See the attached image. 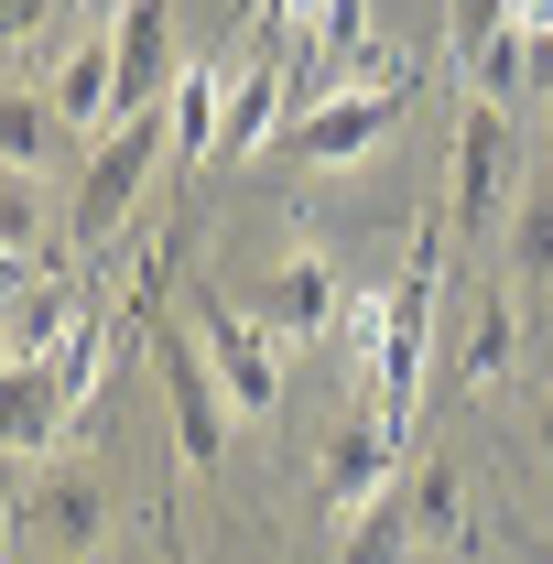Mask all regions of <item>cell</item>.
I'll list each match as a JSON object with an SVG mask.
<instances>
[{"mask_svg": "<svg viewBox=\"0 0 553 564\" xmlns=\"http://www.w3.org/2000/svg\"><path fill=\"white\" fill-rule=\"evenodd\" d=\"M434 304H445V228H423V250L402 261V282L380 293V326H369V413L402 423V434H413V402H423Z\"/></svg>", "mask_w": 553, "mask_h": 564, "instance_id": "1", "label": "cell"}, {"mask_svg": "<svg viewBox=\"0 0 553 564\" xmlns=\"http://www.w3.org/2000/svg\"><path fill=\"white\" fill-rule=\"evenodd\" d=\"M532 456H543V467H553V391H543V402H532Z\"/></svg>", "mask_w": 553, "mask_h": 564, "instance_id": "25", "label": "cell"}, {"mask_svg": "<svg viewBox=\"0 0 553 564\" xmlns=\"http://www.w3.org/2000/svg\"><path fill=\"white\" fill-rule=\"evenodd\" d=\"M521 120L499 98H467L456 109V174H445V239H488L510 217V185H521Z\"/></svg>", "mask_w": 553, "mask_h": 564, "instance_id": "4", "label": "cell"}, {"mask_svg": "<svg viewBox=\"0 0 553 564\" xmlns=\"http://www.w3.org/2000/svg\"><path fill=\"white\" fill-rule=\"evenodd\" d=\"M87 11H98V22H120V11H131V0H87Z\"/></svg>", "mask_w": 553, "mask_h": 564, "instance_id": "27", "label": "cell"}, {"mask_svg": "<svg viewBox=\"0 0 553 564\" xmlns=\"http://www.w3.org/2000/svg\"><path fill=\"white\" fill-rule=\"evenodd\" d=\"M402 554H413V510H402V489H391V499L358 510V532H347L337 564H402Z\"/></svg>", "mask_w": 553, "mask_h": 564, "instance_id": "20", "label": "cell"}, {"mask_svg": "<svg viewBox=\"0 0 553 564\" xmlns=\"http://www.w3.org/2000/svg\"><path fill=\"white\" fill-rule=\"evenodd\" d=\"M521 326H532V315H521V293H510V282L488 272L478 293H467V337H456V380H467V391H488L499 369H521Z\"/></svg>", "mask_w": 553, "mask_h": 564, "instance_id": "11", "label": "cell"}, {"mask_svg": "<svg viewBox=\"0 0 553 564\" xmlns=\"http://www.w3.org/2000/svg\"><path fill=\"white\" fill-rule=\"evenodd\" d=\"M521 564H553V532H521Z\"/></svg>", "mask_w": 553, "mask_h": 564, "instance_id": "26", "label": "cell"}, {"mask_svg": "<svg viewBox=\"0 0 553 564\" xmlns=\"http://www.w3.org/2000/svg\"><path fill=\"white\" fill-rule=\"evenodd\" d=\"M402 478V423H380L369 402L326 423V521H358L369 499H391Z\"/></svg>", "mask_w": 553, "mask_h": 564, "instance_id": "8", "label": "cell"}, {"mask_svg": "<svg viewBox=\"0 0 553 564\" xmlns=\"http://www.w3.org/2000/svg\"><path fill=\"white\" fill-rule=\"evenodd\" d=\"M315 11H326V0H250L239 22H261V33H315Z\"/></svg>", "mask_w": 553, "mask_h": 564, "instance_id": "22", "label": "cell"}, {"mask_svg": "<svg viewBox=\"0 0 553 564\" xmlns=\"http://www.w3.org/2000/svg\"><path fill=\"white\" fill-rule=\"evenodd\" d=\"M98 358H109V315L87 304V315H76V326H66V348L44 358V369H55V391H66V413H76V402H87V380H98Z\"/></svg>", "mask_w": 553, "mask_h": 564, "instance_id": "21", "label": "cell"}, {"mask_svg": "<svg viewBox=\"0 0 553 564\" xmlns=\"http://www.w3.org/2000/svg\"><path fill=\"white\" fill-rule=\"evenodd\" d=\"M55 423H66L55 369H44V358H11V369H0V467H11V456H44Z\"/></svg>", "mask_w": 553, "mask_h": 564, "instance_id": "13", "label": "cell"}, {"mask_svg": "<svg viewBox=\"0 0 553 564\" xmlns=\"http://www.w3.org/2000/svg\"><path fill=\"white\" fill-rule=\"evenodd\" d=\"M98 532H109V478L87 456H44L22 478V532L11 554H55V564H98Z\"/></svg>", "mask_w": 553, "mask_h": 564, "instance_id": "6", "label": "cell"}, {"mask_svg": "<svg viewBox=\"0 0 553 564\" xmlns=\"http://www.w3.org/2000/svg\"><path fill=\"white\" fill-rule=\"evenodd\" d=\"M499 282H510L521 304L553 293V174H532V185L510 196V261H499Z\"/></svg>", "mask_w": 553, "mask_h": 564, "instance_id": "14", "label": "cell"}, {"mask_svg": "<svg viewBox=\"0 0 553 564\" xmlns=\"http://www.w3.org/2000/svg\"><path fill=\"white\" fill-rule=\"evenodd\" d=\"M163 152H174V120H163V109H131V120L98 131V152L76 163V207H66V239H76V250L120 239V217L141 207V185H152Z\"/></svg>", "mask_w": 553, "mask_h": 564, "instance_id": "2", "label": "cell"}, {"mask_svg": "<svg viewBox=\"0 0 553 564\" xmlns=\"http://www.w3.org/2000/svg\"><path fill=\"white\" fill-rule=\"evenodd\" d=\"M11 532H22V478L0 467V564H11Z\"/></svg>", "mask_w": 553, "mask_h": 564, "instance_id": "24", "label": "cell"}, {"mask_svg": "<svg viewBox=\"0 0 553 564\" xmlns=\"http://www.w3.org/2000/svg\"><path fill=\"white\" fill-rule=\"evenodd\" d=\"M55 239H66V217H55V196H44V174H0V261L55 272Z\"/></svg>", "mask_w": 553, "mask_h": 564, "instance_id": "16", "label": "cell"}, {"mask_svg": "<svg viewBox=\"0 0 553 564\" xmlns=\"http://www.w3.org/2000/svg\"><path fill=\"white\" fill-rule=\"evenodd\" d=\"M109 66H120V120H131V109H163V87L185 76L174 11H163V0H131V11L109 22Z\"/></svg>", "mask_w": 553, "mask_h": 564, "instance_id": "10", "label": "cell"}, {"mask_svg": "<svg viewBox=\"0 0 553 564\" xmlns=\"http://www.w3.org/2000/svg\"><path fill=\"white\" fill-rule=\"evenodd\" d=\"M44 98H55V120H66L76 141L109 131V120H120V66H109V44H76L66 66H55V87H44Z\"/></svg>", "mask_w": 553, "mask_h": 564, "instance_id": "18", "label": "cell"}, {"mask_svg": "<svg viewBox=\"0 0 553 564\" xmlns=\"http://www.w3.org/2000/svg\"><path fill=\"white\" fill-rule=\"evenodd\" d=\"M250 315L272 326L282 348H293V337H326V326L347 315V282H337V261H326V250H282L272 272L250 282Z\"/></svg>", "mask_w": 553, "mask_h": 564, "instance_id": "9", "label": "cell"}, {"mask_svg": "<svg viewBox=\"0 0 553 564\" xmlns=\"http://www.w3.org/2000/svg\"><path fill=\"white\" fill-rule=\"evenodd\" d=\"M174 163H217V120H228V66L217 55H185V76H174Z\"/></svg>", "mask_w": 553, "mask_h": 564, "instance_id": "17", "label": "cell"}, {"mask_svg": "<svg viewBox=\"0 0 553 564\" xmlns=\"http://www.w3.org/2000/svg\"><path fill=\"white\" fill-rule=\"evenodd\" d=\"M402 109H413V66L369 76V87H337V98H315V109H293L272 152H282V163H315V174H326V163H369Z\"/></svg>", "mask_w": 553, "mask_h": 564, "instance_id": "5", "label": "cell"}, {"mask_svg": "<svg viewBox=\"0 0 553 564\" xmlns=\"http://www.w3.org/2000/svg\"><path fill=\"white\" fill-rule=\"evenodd\" d=\"M76 315H87V293H76V282H55V272H33L11 304H0V337H11V358H55Z\"/></svg>", "mask_w": 553, "mask_h": 564, "instance_id": "15", "label": "cell"}, {"mask_svg": "<svg viewBox=\"0 0 553 564\" xmlns=\"http://www.w3.org/2000/svg\"><path fill=\"white\" fill-rule=\"evenodd\" d=\"M0 369H11V337H0Z\"/></svg>", "mask_w": 553, "mask_h": 564, "instance_id": "28", "label": "cell"}, {"mask_svg": "<svg viewBox=\"0 0 553 564\" xmlns=\"http://www.w3.org/2000/svg\"><path fill=\"white\" fill-rule=\"evenodd\" d=\"M55 152H66L55 98H33V87H0V174H55Z\"/></svg>", "mask_w": 553, "mask_h": 564, "instance_id": "19", "label": "cell"}, {"mask_svg": "<svg viewBox=\"0 0 553 564\" xmlns=\"http://www.w3.org/2000/svg\"><path fill=\"white\" fill-rule=\"evenodd\" d=\"M402 510H413V554H434V564L478 554V510H467V478L456 467H423L413 489H402Z\"/></svg>", "mask_w": 553, "mask_h": 564, "instance_id": "12", "label": "cell"}, {"mask_svg": "<svg viewBox=\"0 0 553 564\" xmlns=\"http://www.w3.org/2000/svg\"><path fill=\"white\" fill-rule=\"evenodd\" d=\"M185 337L207 348L217 391H228V413L261 423V413L282 402V337L250 315V304H239V293H207V282H196V293H185Z\"/></svg>", "mask_w": 553, "mask_h": 564, "instance_id": "3", "label": "cell"}, {"mask_svg": "<svg viewBox=\"0 0 553 564\" xmlns=\"http://www.w3.org/2000/svg\"><path fill=\"white\" fill-rule=\"evenodd\" d=\"M44 22H55V0H0V44H33Z\"/></svg>", "mask_w": 553, "mask_h": 564, "instance_id": "23", "label": "cell"}, {"mask_svg": "<svg viewBox=\"0 0 553 564\" xmlns=\"http://www.w3.org/2000/svg\"><path fill=\"white\" fill-rule=\"evenodd\" d=\"M152 369H163V413H174V456L185 467H217L228 456V391H217V369H207V348L185 337V326H163L152 337Z\"/></svg>", "mask_w": 553, "mask_h": 564, "instance_id": "7", "label": "cell"}]
</instances>
